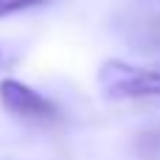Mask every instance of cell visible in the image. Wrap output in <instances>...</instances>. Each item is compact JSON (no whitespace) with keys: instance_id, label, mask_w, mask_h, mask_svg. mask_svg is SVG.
Here are the masks:
<instances>
[{"instance_id":"277c9868","label":"cell","mask_w":160,"mask_h":160,"mask_svg":"<svg viewBox=\"0 0 160 160\" xmlns=\"http://www.w3.org/2000/svg\"><path fill=\"white\" fill-rule=\"evenodd\" d=\"M45 3L48 0H0V17H11V14H20V11L45 6Z\"/></svg>"},{"instance_id":"7a4b0ae2","label":"cell","mask_w":160,"mask_h":160,"mask_svg":"<svg viewBox=\"0 0 160 160\" xmlns=\"http://www.w3.org/2000/svg\"><path fill=\"white\" fill-rule=\"evenodd\" d=\"M0 107L28 124H56L59 121V110L53 101H48L45 96H39L37 90H31L28 84L17 82V79H3L0 82Z\"/></svg>"},{"instance_id":"3957f363","label":"cell","mask_w":160,"mask_h":160,"mask_svg":"<svg viewBox=\"0 0 160 160\" xmlns=\"http://www.w3.org/2000/svg\"><path fill=\"white\" fill-rule=\"evenodd\" d=\"M135 149L143 160H160V129H146L138 135Z\"/></svg>"},{"instance_id":"6da1fadb","label":"cell","mask_w":160,"mask_h":160,"mask_svg":"<svg viewBox=\"0 0 160 160\" xmlns=\"http://www.w3.org/2000/svg\"><path fill=\"white\" fill-rule=\"evenodd\" d=\"M98 87L107 98H149L160 96V70L110 59L98 68Z\"/></svg>"},{"instance_id":"5b68a950","label":"cell","mask_w":160,"mask_h":160,"mask_svg":"<svg viewBox=\"0 0 160 160\" xmlns=\"http://www.w3.org/2000/svg\"><path fill=\"white\" fill-rule=\"evenodd\" d=\"M158 3H160V0H158Z\"/></svg>"}]
</instances>
